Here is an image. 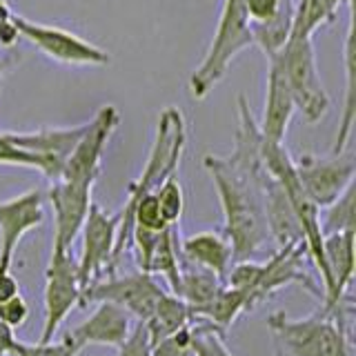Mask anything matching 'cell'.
I'll list each match as a JSON object with an SVG mask.
<instances>
[{
    "instance_id": "1",
    "label": "cell",
    "mask_w": 356,
    "mask_h": 356,
    "mask_svg": "<svg viewBox=\"0 0 356 356\" xmlns=\"http://www.w3.org/2000/svg\"><path fill=\"white\" fill-rule=\"evenodd\" d=\"M203 165L220 198L222 234L232 245L234 263L252 261L270 241V229L263 211V134L243 96H238V129L232 154L225 159L209 154Z\"/></svg>"
},
{
    "instance_id": "2",
    "label": "cell",
    "mask_w": 356,
    "mask_h": 356,
    "mask_svg": "<svg viewBox=\"0 0 356 356\" xmlns=\"http://www.w3.org/2000/svg\"><path fill=\"white\" fill-rule=\"evenodd\" d=\"M350 321L352 305L345 296L332 312L318 307L305 318L274 312L267 318V327L281 356H354Z\"/></svg>"
},
{
    "instance_id": "3",
    "label": "cell",
    "mask_w": 356,
    "mask_h": 356,
    "mask_svg": "<svg viewBox=\"0 0 356 356\" xmlns=\"http://www.w3.org/2000/svg\"><path fill=\"white\" fill-rule=\"evenodd\" d=\"M185 145H187V127H185L183 111L176 107H167L159 116V125H156V136H154L152 149H149L147 165H145L138 181H134L129 185L127 200H125V205H122V209L118 211L120 222H118V236H116L114 254H111V265H109L111 274H114V270L118 267L122 256H125V252H129V241H131L129 211H131V207L136 205V200L140 196H145L147 192H154L167 174H172L181 167Z\"/></svg>"
},
{
    "instance_id": "4",
    "label": "cell",
    "mask_w": 356,
    "mask_h": 356,
    "mask_svg": "<svg viewBox=\"0 0 356 356\" xmlns=\"http://www.w3.org/2000/svg\"><path fill=\"white\" fill-rule=\"evenodd\" d=\"M254 47L252 22L245 9V0H222L220 18L203 60L189 78V92L194 98H205L222 78L232 60L245 49Z\"/></svg>"
},
{
    "instance_id": "5",
    "label": "cell",
    "mask_w": 356,
    "mask_h": 356,
    "mask_svg": "<svg viewBox=\"0 0 356 356\" xmlns=\"http://www.w3.org/2000/svg\"><path fill=\"white\" fill-rule=\"evenodd\" d=\"M274 58L281 65L296 111L303 114L305 122L314 125L330 109V96L318 76L314 42L312 38H289Z\"/></svg>"
},
{
    "instance_id": "6",
    "label": "cell",
    "mask_w": 356,
    "mask_h": 356,
    "mask_svg": "<svg viewBox=\"0 0 356 356\" xmlns=\"http://www.w3.org/2000/svg\"><path fill=\"white\" fill-rule=\"evenodd\" d=\"M167 289L149 272H134L125 276L109 274L107 278L89 283L81 294V307L87 303H114L122 307L131 318L147 321L159 298Z\"/></svg>"
},
{
    "instance_id": "7",
    "label": "cell",
    "mask_w": 356,
    "mask_h": 356,
    "mask_svg": "<svg viewBox=\"0 0 356 356\" xmlns=\"http://www.w3.org/2000/svg\"><path fill=\"white\" fill-rule=\"evenodd\" d=\"M83 287L78 281V265L72 256V250L51 248V259L44 272V323L40 343L54 341L56 332L63 321L81 307Z\"/></svg>"
},
{
    "instance_id": "8",
    "label": "cell",
    "mask_w": 356,
    "mask_h": 356,
    "mask_svg": "<svg viewBox=\"0 0 356 356\" xmlns=\"http://www.w3.org/2000/svg\"><path fill=\"white\" fill-rule=\"evenodd\" d=\"M292 161L305 194L318 209L334 203L354 183L356 159L348 149L341 154H330L327 159H318L314 154H300Z\"/></svg>"
},
{
    "instance_id": "9",
    "label": "cell",
    "mask_w": 356,
    "mask_h": 356,
    "mask_svg": "<svg viewBox=\"0 0 356 356\" xmlns=\"http://www.w3.org/2000/svg\"><path fill=\"white\" fill-rule=\"evenodd\" d=\"M120 122V114L114 105H105L98 109V114L89 120L87 131L78 140L72 156L67 159L60 178L72 183L96 185L100 170H103V154L107 149V143L111 134L116 131Z\"/></svg>"
},
{
    "instance_id": "10",
    "label": "cell",
    "mask_w": 356,
    "mask_h": 356,
    "mask_svg": "<svg viewBox=\"0 0 356 356\" xmlns=\"http://www.w3.org/2000/svg\"><path fill=\"white\" fill-rule=\"evenodd\" d=\"M16 25L22 38H27L36 49L49 56L51 60H58L65 65H94L103 67L111 60V56L100 49L98 44L87 42L76 33L67 31L63 27L42 25V22H33L29 18L16 16Z\"/></svg>"
},
{
    "instance_id": "11",
    "label": "cell",
    "mask_w": 356,
    "mask_h": 356,
    "mask_svg": "<svg viewBox=\"0 0 356 356\" xmlns=\"http://www.w3.org/2000/svg\"><path fill=\"white\" fill-rule=\"evenodd\" d=\"M118 222L120 214H109L100 205L92 203L87 211L85 225L81 229L83 234V252L78 265V281L85 289L89 283L103 278V272L109 270L111 254H114V245L118 236Z\"/></svg>"
},
{
    "instance_id": "12",
    "label": "cell",
    "mask_w": 356,
    "mask_h": 356,
    "mask_svg": "<svg viewBox=\"0 0 356 356\" xmlns=\"http://www.w3.org/2000/svg\"><path fill=\"white\" fill-rule=\"evenodd\" d=\"M87 125L89 120L74 127H44L36 131H5V134L16 147L25 149L38 161V172H42V176L54 183L60 178L63 167L67 159L72 156L78 140L87 131Z\"/></svg>"
},
{
    "instance_id": "13",
    "label": "cell",
    "mask_w": 356,
    "mask_h": 356,
    "mask_svg": "<svg viewBox=\"0 0 356 356\" xmlns=\"http://www.w3.org/2000/svg\"><path fill=\"white\" fill-rule=\"evenodd\" d=\"M44 220V194L29 189L16 198L0 203V272L11 270L18 243L27 232L36 229Z\"/></svg>"
},
{
    "instance_id": "14",
    "label": "cell",
    "mask_w": 356,
    "mask_h": 356,
    "mask_svg": "<svg viewBox=\"0 0 356 356\" xmlns=\"http://www.w3.org/2000/svg\"><path fill=\"white\" fill-rule=\"evenodd\" d=\"M92 185L58 181L51 183L47 198L54 209V248L72 250L81 236L89 205H92Z\"/></svg>"
},
{
    "instance_id": "15",
    "label": "cell",
    "mask_w": 356,
    "mask_h": 356,
    "mask_svg": "<svg viewBox=\"0 0 356 356\" xmlns=\"http://www.w3.org/2000/svg\"><path fill=\"white\" fill-rule=\"evenodd\" d=\"M305 256H307L305 243L283 245V248H278L265 263H261L259 278H256V285L252 287V292H250L252 309L256 305H261L265 298L274 296L278 289H283V287L292 285V283H300V285H305L309 292L318 294L314 281L307 276L305 267H303Z\"/></svg>"
},
{
    "instance_id": "16",
    "label": "cell",
    "mask_w": 356,
    "mask_h": 356,
    "mask_svg": "<svg viewBox=\"0 0 356 356\" xmlns=\"http://www.w3.org/2000/svg\"><path fill=\"white\" fill-rule=\"evenodd\" d=\"M354 236L356 232L327 234L323 238V259H325V278H323V309L332 312L354 281Z\"/></svg>"
},
{
    "instance_id": "17",
    "label": "cell",
    "mask_w": 356,
    "mask_h": 356,
    "mask_svg": "<svg viewBox=\"0 0 356 356\" xmlns=\"http://www.w3.org/2000/svg\"><path fill=\"white\" fill-rule=\"evenodd\" d=\"M296 114L294 98L289 94V87L285 83V76L281 72V65L274 58H267V89H265V107L263 120L259 122V129L263 134L265 143H285L289 122Z\"/></svg>"
},
{
    "instance_id": "18",
    "label": "cell",
    "mask_w": 356,
    "mask_h": 356,
    "mask_svg": "<svg viewBox=\"0 0 356 356\" xmlns=\"http://www.w3.org/2000/svg\"><path fill=\"white\" fill-rule=\"evenodd\" d=\"M129 330H131V316L127 312L114 303H105L103 300L89 314L87 321H83L81 325L67 332V337L83 352L89 345H111V348H118L127 339Z\"/></svg>"
},
{
    "instance_id": "19",
    "label": "cell",
    "mask_w": 356,
    "mask_h": 356,
    "mask_svg": "<svg viewBox=\"0 0 356 356\" xmlns=\"http://www.w3.org/2000/svg\"><path fill=\"white\" fill-rule=\"evenodd\" d=\"M263 211L267 229H270V238L278 243V248L303 243V232H300L294 207L289 203L283 185L267 170L263 178Z\"/></svg>"
},
{
    "instance_id": "20",
    "label": "cell",
    "mask_w": 356,
    "mask_h": 356,
    "mask_svg": "<svg viewBox=\"0 0 356 356\" xmlns=\"http://www.w3.org/2000/svg\"><path fill=\"white\" fill-rule=\"evenodd\" d=\"M181 259L214 272L225 281L229 267L234 263L232 245L222 232H198L181 241Z\"/></svg>"
},
{
    "instance_id": "21",
    "label": "cell",
    "mask_w": 356,
    "mask_h": 356,
    "mask_svg": "<svg viewBox=\"0 0 356 356\" xmlns=\"http://www.w3.org/2000/svg\"><path fill=\"white\" fill-rule=\"evenodd\" d=\"M350 9V20H348V36H345V105L341 122L337 129V136L332 143V154H341L348 149L352 131H354V118H356V96H354V0H345Z\"/></svg>"
},
{
    "instance_id": "22",
    "label": "cell",
    "mask_w": 356,
    "mask_h": 356,
    "mask_svg": "<svg viewBox=\"0 0 356 356\" xmlns=\"http://www.w3.org/2000/svg\"><path fill=\"white\" fill-rule=\"evenodd\" d=\"M222 283L225 281H222L220 276H216L214 272L203 270V267L192 265L181 259V283H178L176 296H181L185 303L192 307L194 318H196L198 312L214 300Z\"/></svg>"
},
{
    "instance_id": "23",
    "label": "cell",
    "mask_w": 356,
    "mask_h": 356,
    "mask_svg": "<svg viewBox=\"0 0 356 356\" xmlns=\"http://www.w3.org/2000/svg\"><path fill=\"white\" fill-rule=\"evenodd\" d=\"M292 25H294V3L292 0H281V7H278V11L270 20L252 22L254 47H259L265 54V58H272L292 38Z\"/></svg>"
},
{
    "instance_id": "24",
    "label": "cell",
    "mask_w": 356,
    "mask_h": 356,
    "mask_svg": "<svg viewBox=\"0 0 356 356\" xmlns=\"http://www.w3.org/2000/svg\"><path fill=\"white\" fill-rule=\"evenodd\" d=\"M192 321H194L192 307H189L181 296H176L172 292H165L159 298V303H156L149 318L145 321V325H147L152 343H159L161 339L170 337V334L189 325Z\"/></svg>"
},
{
    "instance_id": "25",
    "label": "cell",
    "mask_w": 356,
    "mask_h": 356,
    "mask_svg": "<svg viewBox=\"0 0 356 356\" xmlns=\"http://www.w3.org/2000/svg\"><path fill=\"white\" fill-rule=\"evenodd\" d=\"M147 272L154 276H163L165 285L170 287L172 294L178 292V283H181V236H178V225H170L159 234Z\"/></svg>"
},
{
    "instance_id": "26",
    "label": "cell",
    "mask_w": 356,
    "mask_h": 356,
    "mask_svg": "<svg viewBox=\"0 0 356 356\" xmlns=\"http://www.w3.org/2000/svg\"><path fill=\"white\" fill-rule=\"evenodd\" d=\"M250 298L248 294L243 292V289H236V287H229L222 283V287L218 289V294L214 296V300L203 307L196 314V318H203L207 321L209 325H214L218 332L225 334L232 325L234 321H236L241 314L245 312H250Z\"/></svg>"
},
{
    "instance_id": "27",
    "label": "cell",
    "mask_w": 356,
    "mask_h": 356,
    "mask_svg": "<svg viewBox=\"0 0 356 356\" xmlns=\"http://www.w3.org/2000/svg\"><path fill=\"white\" fill-rule=\"evenodd\" d=\"M345 0H298L294 5L292 38H312L314 33L337 18Z\"/></svg>"
},
{
    "instance_id": "28",
    "label": "cell",
    "mask_w": 356,
    "mask_h": 356,
    "mask_svg": "<svg viewBox=\"0 0 356 356\" xmlns=\"http://www.w3.org/2000/svg\"><path fill=\"white\" fill-rule=\"evenodd\" d=\"M354 192H356V187L352 183L337 200H334V203L323 207L325 209V218L321 220L323 236L354 229Z\"/></svg>"
},
{
    "instance_id": "29",
    "label": "cell",
    "mask_w": 356,
    "mask_h": 356,
    "mask_svg": "<svg viewBox=\"0 0 356 356\" xmlns=\"http://www.w3.org/2000/svg\"><path fill=\"white\" fill-rule=\"evenodd\" d=\"M192 352L194 356H234L225 345V334L203 318L192 321Z\"/></svg>"
},
{
    "instance_id": "30",
    "label": "cell",
    "mask_w": 356,
    "mask_h": 356,
    "mask_svg": "<svg viewBox=\"0 0 356 356\" xmlns=\"http://www.w3.org/2000/svg\"><path fill=\"white\" fill-rule=\"evenodd\" d=\"M156 198H159V205L163 209V216L167 218L170 225H178V220L183 216L185 209V194H183V185L178 181V170L167 174L161 185L154 189Z\"/></svg>"
},
{
    "instance_id": "31",
    "label": "cell",
    "mask_w": 356,
    "mask_h": 356,
    "mask_svg": "<svg viewBox=\"0 0 356 356\" xmlns=\"http://www.w3.org/2000/svg\"><path fill=\"white\" fill-rule=\"evenodd\" d=\"M129 222H131V227L136 225L149 232H163L165 227H170V222L163 216V209L154 192H147L136 200V205L129 211Z\"/></svg>"
},
{
    "instance_id": "32",
    "label": "cell",
    "mask_w": 356,
    "mask_h": 356,
    "mask_svg": "<svg viewBox=\"0 0 356 356\" xmlns=\"http://www.w3.org/2000/svg\"><path fill=\"white\" fill-rule=\"evenodd\" d=\"M14 354L16 356H78L81 354V350L76 348V343L67 337L65 334V339L58 341V343H22L18 341L16 343V348H14Z\"/></svg>"
},
{
    "instance_id": "33",
    "label": "cell",
    "mask_w": 356,
    "mask_h": 356,
    "mask_svg": "<svg viewBox=\"0 0 356 356\" xmlns=\"http://www.w3.org/2000/svg\"><path fill=\"white\" fill-rule=\"evenodd\" d=\"M152 356H194L192 352V323L178 332L170 334V337L161 339L154 343Z\"/></svg>"
},
{
    "instance_id": "34",
    "label": "cell",
    "mask_w": 356,
    "mask_h": 356,
    "mask_svg": "<svg viewBox=\"0 0 356 356\" xmlns=\"http://www.w3.org/2000/svg\"><path fill=\"white\" fill-rule=\"evenodd\" d=\"M152 337L145 321H136L131 325L127 339L118 345V356H152Z\"/></svg>"
},
{
    "instance_id": "35",
    "label": "cell",
    "mask_w": 356,
    "mask_h": 356,
    "mask_svg": "<svg viewBox=\"0 0 356 356\" xmlns=\"http://www.w3.org/2000/svg\"><path fill=\"white\" fill-rule=\"evenodd\" d=\"M0 165L11 167H27V170H38V161L25 149L16 147L14 143L7 138L5 131H0Z\"/></svg>"
},
{
    "instance_id": "36",
    "label": "cell",
    "mask_w": 356,
    "mask_h": 356,
    "mask_svg": "<svg viewBox=\"0 0 356 356\" xmlns=\"http://www.w3.org/2000/svg\"><path fill=\"white\" fill-rule=\"evenodd\" d=\"M27 318H29V305L20 294L11 296L7 300H0V321H3L5 325L16 330L25 325Z\"/></svg>"
},
{
    "instance_id": "37",
    "label": "cell",
    "mask_w": 356,
    "mask_h": 356,
    "mask_svg": "<svg viewBox=\"0 0 356 356\" xmlns=\"http://www.w3.org/2000/svg\"><path fill=\"white\" fill-rule=\"evenodd\" d=\"M20 38L16 25V14L9 9L7 3L0 5V47H14Z\"/></svg>"
},
{
    "instance_id": "38",
    "label": "cell",
    "mask_w": 356,
    "mask_h": 356,
    "mask_svg": "<svg viewBox=\"0 0 356 356\" xmlns=\"http://www.w3.org/2000/svg\"><path fill=\"white\" fill-rule=\"evenodd\" d=\"M278 7H281V0H245V9H248L250 22H263L270 20Z\"/></svg>"
},
{
    "instance_id": "39",
    "label": "cell",
    "mask_w": 356,
    "mask_h": 356,
    "mask_svg": "<svg viewBox=\"0 0 356 356\" xmlns=\"http://www.w3.org/2000/svg\"><path fill=\"white\" fill-rule=\"evenodd\" d=\"M16 294H20V285L16 281V276L11 274V270H3L0 272V300H7Z\"/></svg>"
},
{
    "instance_id": "40",
    "label": "cell",
    "mask_w": 356,
    "mask_h": 356,
    "mask_svg": "<svg viewBox=\"0 0 356 356\" xmlns=\"http://www.w3.org/2000/svg\"><path fill=\"white\" fill-rule=\"evenodd\" d=\"M16 332L11 330L9 325H5L3 321H0V356H7V354H14V348H16Z\"/></svg>"
},
{
    "instance_id": "41",
    "label": "cell",
    "mask_w": 356,
    "mask_h": 356,
    "mask_svg": "<svg viewBox=\"0 0 356 356\" xmlns=\"http://www.w3.org/2000/svg\"><path fill=\"white\" fill-rule=\"evenodd\" d=\"M3 3H7V0H0V5H3Z\"/></svg>"
}]
</instances>
